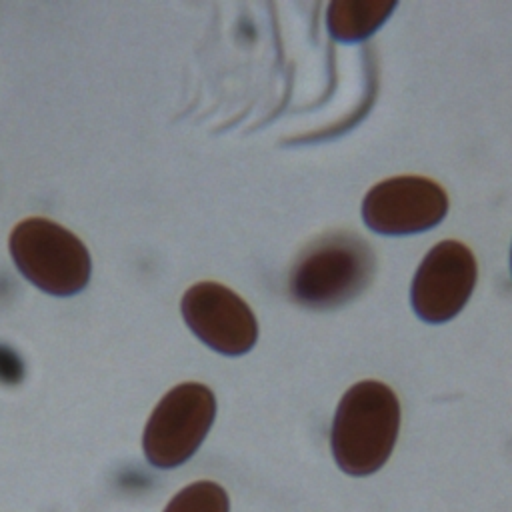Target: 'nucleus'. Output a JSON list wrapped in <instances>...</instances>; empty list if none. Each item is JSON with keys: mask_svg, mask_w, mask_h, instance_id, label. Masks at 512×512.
I'll use <instances>...</instances> for the list:
<instances>
[{"mask_svg": "<svg viewBox=\"0 0 512 512\" xmlns=\"http://www.w3.org/2000/svg\"><path fill=\"white\" fill-rule=\"evenodd\" d=\"M376 256L352 230H332L312 240L296 258L288 290L296 304L332 310L352 302L372 282Z\"/></svg>", "mask_w": 512, "mask_h": 512, "instance_id": "f257e3e1", "label": "nucleus"}, {"mask_svg": "<svg viewBox=\"0 0 512 512\" xmlns=\"http://www.w3.org/2000/svg\"><path fill=\"white\" fill-rule=\"evenodd\" d=\"M400 428V404L382 382L362 380L348 388L338 402L330 446L340 470L368 476L382 468L392 454Z\"/></svg>", "mask_w": 512, "mask_h": 512, "instance_id": "f03ea898", "label": "nucleus"}, {"mask_svg": "<svg viewBox=\"0 0 512 512\" xmlns=\"http://www.w3.org/2000/svg\"><path fill=\"white\" fill-rule=\"evenodd\" d=\"M10 254L22 276L52 296H72L86 288L92 272L84 242L48 218H26L10 232Z\"/></svg>", "mask_w": 512, "mask_h": 512, "instance_id": "7ed1b4c3", "label": "nucleus"}, {"mask_svg": "<svg viewBox=\"0 0 512 512\" xmlns=\"http://www.w3.org/2000/svg\"><path fill=\"white\" fill-rule=\"evenodd\" d=\"M216 416L212 390L198 382H184L168 390L152 410L142 450L156 468H176L190 460L204 442Z\"/></svg>", "mask_w": 512, "mask_h": 512, "instance_id": "20e7f679", "label": "nucleus"}, {"mask_svg": "<svg viewBox=\"0 0 512 512\" xmlns=\"http://www.w3.org/2000/svg\"><path fill=\"white\" fill-rule=\"evenodd\" d=\"M446 212L444 188L424 176H396L378 182L362 202L364 224L386 236L430 230L444 220Z\"/></svg>", "mask_w": 512, "mask_h": 512, "instance_id": "39448f33", "label": "nucleus"}, {"mask_svg": "<svg viewBox=\"0 0 512 512\" xmlns=\"http://www.w3.org/2000/svg\"><path fill=\"white\" fill-rule=\"evenodd\" d=\"M476 258L468 246L444 240L422 258L410 288L414 312L430 324L452 320L476 286Z\"/></svg>", "mask_w": 512, "mask_h": 512, "instance_id": "423d86ee", "label": "nucleus"}, {"mask_svg": "<svg viewBox=\"0 0 512 512\" xmlns=\"http://www.w3.org/2000/svg\"><path fill=\"white\" fill-rule=\"evenodd\" d=\"M186 326L212 350L240 356L252 350L258 338V322L250 306L230 288L218 282L190 286L180 302Z\"/></svg>", "mask_w": 512, "mask_h": 512, "instance_id": "0eeeda50", "label": "nucleus"}, {"mask_svg": "<svg viewBox=\"0 0 512 512\" xmlns=\"http://www.w3.org/2000/svg\"><path fill=\"white\" fill-rule=\"evenodd\" d=\"M394 8V0H336L328 6L326 24L332 38L360 42L372 36Z\"/></svg>", "mask_w": 512, "mask_h": 512, "instance_id": "6e6552de", "label": "nucleus"}, {"mask_svg": "<svg viewBox=\"0 0 512 512\" xmlns=\"http://www.w3.org/2000/svg\"><path fill=\"white\" fill-rule=\"evenodd\" d=\"M230 502L226 490L208 480L182 488L164 508V512H228Z\"/></svg>", "mask_w": 512, "mask_h": 512, "instance_id": "1a4fd4ad", "label": "nucleus"}, {"mask_svg": "<svg viewBox=\"0 0 512 512\" xmlns=\"http://www.w3.org/2000/svg\"><path fill=\"white\" fill-rule=\"evenodd\" d=\"M510 262H512V258H510Z\"/></svg>", "mask_w": 512, "mask_h": 512, "instance_id": "9d476101", "label": "nucleus"}]
</instances>
